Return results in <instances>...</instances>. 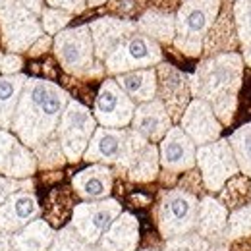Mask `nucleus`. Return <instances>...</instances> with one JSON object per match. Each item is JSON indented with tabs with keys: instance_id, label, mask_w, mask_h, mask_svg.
<instances>
[{
	"instance_id": "1",
	"label": "nucleus",
	"mask_w": 251,
	"mask_h": 251,
	"mask_svg": "<svg viewBox=\"0 0 251 251\" xmlns=\"http://www.w3.org/2000/svg\"><path fill=\"white\" fill-rule=\"evenodd\" d=\"M70 95L49 79L27 77L14 114L12 129L18 139L35 149L43 141L56 135Z\"/></svg>"
},
{
	"instance_id": "2",
	"label": "nucleus",
	"mask_w": 251,
	"mask_h": 251,
	"mask_svg": "<svg viewBox=\"0 0 251 251\" xmlns=\"http://www.w3.org/2000/svg\"><path fill=\"white\" fill-rule=\"evenodd\" d=\"M244 79V58L238 52L209 56L189 75L191 97L207 100L220 124H232L238 108V91Z\"/></svg>"
},
{
	"instance_id": "3",
	"label": "nucleus",
	"mask_w": 251,
	"mask_h": 251,
	"mask_svg": "<svg viewBox=\"0 0 251 251\" xmlns=\"http://www.w3.org/2000/svg\"><path fill=\"white\" fill-rule=\"evenodd\" d=\"M222 0H184L176 10L174 47L186 56H199L203 43L215 20L219 18Z\"/></svg>"
},
{
	"instance_id": "4",
	"label": "nucleus",
	"mask_w": 251,
	"mask_h": 251,
	"mask_svg": "<svg viewBox=\"0 0 251 251\" xmlns=\"http://www.w3.org/2000/svg\"><path fill=\"white\" fill-rule=\"evenodd\" d=\"M52 49L64 72L72 75H89L91 72L95 75L100 74V68L97 70V66L100 64L95 62L97 56L89 25L70 27L54 35Z\"/></svg>"
},
{
	"instance_id": "5",
	"label": "nucleus",
	"mask_w": 251,
	"mask_h": 251,
	"mask_svg": "<svg viewBox=\"0 0 251 251\" xmlns=\"http://www.w3.org/2000/svg\"><path fill=\"white\" fill-rule=\"evenodd\" d=\"M0 35L6 50L18 54L29 50L45 31L37 16L18 0H0Z\"/></svg>"
},
{
	"instance_id": "6",
	"label": "nucleus",
	"mask_w": 251,
	"mask_h": 251,
	"mask_svg": "<svg viewBox=\"0 0 251 251\" xmlns=\"http://www.w3.org/2000/svg\"><path fill=\"white\" fill-rule=\"evenodd\" d=\"M95 129H97V120L89 112V108H85L81 102L70 99L62 118H60L58 129H56V137L62 145L66 160L77 162L83 158Z\"/></svg>"
},
{
	"instance_id": "7",
	"label": "nucleus",
	"mask_w": 251,
	"mask_h": 251,
	"mask_svg": "<svg viewBox=\"0 0 251 251\" xmlns=\"http://www.w3.org/2000/svg\"><path fill=\"white\" fill-rule=\"evenodd\" d=\"M199 201L186 189H168L158 203V230L164 240L189 234L195 228Z\"/></svg>"
},
{
	"instance_id": "8",
	"label": "nucleus",
	"mask_w": 251,
	"mask_h": 251,
	"mask_svg": "<svg viewBox=\"0 0 251 251\" xmlns=\"http://www.w3.org/2000/svg\"><path fill=\"white\" fill-rule=\"evenodd\" d=\"M160 62H162L160 45L137 31L129 35L124 43H120L108 54V58L104 60V70L108 74L120 75L135 70L153 68Z\"/></svg>"
},
{
	"instance_id": "9",
	"label": "nucleus",
	"mask_w": 251,
	"mask_h": 251,
	"mask_svg": "<svg viewBox=\"0 0 251 251\" xmlns=\"http://www.w3.org/2000/svg\"><path fill=\"white\" fill-rule=\"evenodd\" d=\"M195 162L201 170L203 184L209 191H220L228 180H232L240 172L228 139H217L215 143L197 147Z\"/></svg>"
},
{
	"instance_id": "10",
	"label": "nucleus",
	"mask_w": 251,
	"mask_h": 251,
	"mask_svg": "<svg viewBox=\"0 0 251 251\" xmlns=\"http://www.w3.org/2000/svg\"><path fill=\"white\" fill-rule=\"evenodd\" d=\"M158 149L141 137L137 131L127 129L124 153L114 164L120 174L131 182H153L158 174Z\"/></svg>"
},
{
	"instance_id": "11",
	"label": "nucleus",
	"mask_w": 251,
	"mask_h": 251,
	"mask_svg": "<svg viewBox=\"0 0 251 251\" xmlns=\"http://www.w3.org/2000/svg\"><path fill=\"white\" fill-rule=\"evenodd\" d=\"M120 215H122V205L116 199L81 203L74 209L72 226L89 246H95Z\"/></svg>"
},
{
	"instance_id": "12",
	"label": "nucleus",
	"mask_w": 251,
	"mask_h": 251,
	"mask_svg": "<svg viewBox=\"0 0 251 251\" xmlns=\"http://www.w3.org/2000/svg\"><path fill=\"white\" fill-rule=\"evenodd\" d=\"M135 102L120 89L116 79H104L95 99V120L102 127L124 129L131 124Z\"/></svg>"
},
{
	"instance_id": "13",
	"label": "nucleus",
	"mask_w": 251,
	"mask_h": 251,
	"mask_svg": "<svg viewBox=\"0 0 251 251\" xmlns=\"http://www.w3.org/2000/svg\"><path fill=\"white\" fill-rule=\"evenodd\" d=\"M157 99L164 104L172 120H180L191 102L189 75L176 70L172 64L160 62L157 66Z\"/></svg>"
},
{
	"instance_id": "14",
	"label": "nucleus",
	"mask_w": 251,
	"mask_h": 251,
	"mask_svg": "<svg viewBox=\"0 0 251 251\" xmlns=\"http://www.w3.org/2000/svg\"><path fill=\"white\" fill-rule=\"evenodd\" d=\"M180 127L197 147L215 143L222 131V124L215 116L211 104L201 99H191L186 112L180 118Z\"/></svg>"
},
{
	"instance_id": "15",
	"label": "nucleus",
	"mask_w": 251,
	"mask_h": 251,
	"mask_svg": "<svg viewBox=\"0 0 251 251\" xmlns=\"http://www.w3.org/2000/svg\"><path fill=\"white\" fill-rule=\"evenodd\" d=\"M195 155H197V145L189 139L180 126H172L160 141L158 158L162 168L170 174L191 170L195 166Z\"/></svg>"
},
{
	"instance_id": "16",
	"label": "nucleus",
	"mask_w": 251,
	"mask_h": 251,
	"mask_svg": "<svg viewBox=\"0 0 251 251\" xmlns=\"http://www.w3.org/2000/svg\"><path fill=\"white\" fill-rule=\"evenodd\" d=\"M37 170V158L18 137L0 129V174L14 180H27Z\"/></svg>"
},
{
	"instance_id": "17",
	"label": "nucleus",
	"mask_w": 251,
	"mask_h": 251,
	"mask_svg": "<svg viewBox=\"0 0 251 251\" xmlns=\"http://www.w3.org/2000/svg\"><path fill=\"white\" fill-rule=\"evenodd\" d=\"M91 37L95 45L97 60H106L108 54L133 33H137V25L131 20H122L116 16L97 18L89 24Z\"/></svg>"
},
{
	"instance_id": "18",
	"label": "nucleus",
	"mask_w": 251,
	"mask_h": 251,
	"mask_svg": "<svg viewBox=\"0 0 251 251\" xmlns=\"http://www.w3.org/2000/svg\"><path fill=\"white\" fill-rule=\"evenodd\" d=\"M39 213V201L31 191H18L0 205V230L8 234L18 232L29 222L37 220Z\"/></svg>"
},
{
	"instance_id": "19",
	"label": "nucleus",
	"mask_w": 251,
	"mask_h": 251,
	"mask_svg": "<svg viewBox=\"0 0 251 251\" xmlns=\"http://www.w3.org/2000/svg\"><path fill=\"white\" fill-rule=\"evenodd\" d=\"M170 127H172V118L168 116L164 104L158 99L135 106L131 129L137 131L141 137H145L149 143L162 141V137L168 133Z\"/></svg>"
},
{
	"instance_id": "20",
	"label": "nucleus",
	"mask_w": 251,
	"mask_h": 251,
	"mask_svg": "<svg viewBox=\"0 0 251 251\" xmlns=\"http://www.w3.org/2000/svg\"><path fill=\"white\" fill-rule=\"evenodd\" d=\"M232 6H234V0H222L219 18L215 20L213 27L209 29L207 37H205L203 50H207L211 56L224 54V52H234L236 47H240Z\"/></svg>"
},
{
	"instance_id": "21",
	"label": "nucleus",
	"mask_w": 251,
	"mask_h": 251,
	"mask_svg": "<svg viewBox=\"0 0 251 251\" xmlns=\"http://www.w3.org/2000/svg\"><path fill=\"white\" fill-rule=\"evenodd\" d=\"M127 129H112V127H97L89 141V147L83 155V160L97 164H116L126 147Z\"/></svg>"
},
{
	"instance_id": "22",
	"label": "nucleus",
	"mask_w": 251,
	"mask_h": 251,
	"mask_svg": "<svg viewBox=\"0 0 251 251\" xmlns=\"http://www.w3.org/2000/svg\"><path fill=\"white\" fill-rule=\"evenodd\" d=\"M139 242V224L129 213H122L102 234L91 251H135Z\"/></svg>"
},
{
	"instance_id": "23",
	"label": "nucleus",
	"mask_w": 251,
	"mask_h": 251,
	"mask_svg": "<svg viewBox=\"0 0 251 251\" xmlns=\"http://www.w3.org/2000/svg\"><path fill=\"white\" fill-rule=\"evenodd\" d=\"M226 224H228V211L224 205H220L217 199L213 197H203L199 201L197 209V220L195 228L201 238L207 242L219 244L222 238L226 236Z\"/></svg>"
},
{
	"instance_id": "24",
	"label": "nucleus",
	"mask_w": 251,
	"mask_h": 251,
	"mask_svg": "<svg viewBox=\"0 0 251 251\" xmlns=\"http://www.w3.org/2000/svg\"><path fill=\"white\" fill-rule=\"evenodd\" d=\"M72 186L83 199H89V201L106 199L112 191V172L104 164H93L77 172L72 180Z\"/></svg>"
},
{
	"instance_id": "25",
	"label": "nucleus",
	"mask_w": 251,
	"mask_h": 251,
	"mask_svg": "<svg viewBox=\"0 0 251 251\" xmlns=\"http://www.w3.org/2000/svg\"><path fill=\"white\" fill-rule=\"evenodd\" d=\"M137 31L155 43H172L176 37V14L162 12L158 8L149 6L137 20H135Z\"/></svg>"
},
{
	"instance_id": "26",
	"label": "nucleus",
	"mask_w": 251,
	"mask_h": 251,
	"mask_svg": "<svg viewBox=\"0 0 251 251\" xmlns=\"http://www.w3.org/2000/svg\"><path fill=\"white\" fill-rule=\"evenodd\" d=\"M116 83L133 102H149L157 99V70L145 68L116 75Z\"/></svg>"
},
{
	"instance_id": "27",
	"label": "nucleus",
	"mask_w": 251,
	"mask_h": 251,
	"mask_svg": "<svg viewBox=\"0 0 251 251\" xmlns=\"http://www.w3.org/2000/svg\"><path fill=\"white\" fill-rule=\"evenodd\" d=\"M54 230L45 220H33L12 236V251H49Z\"/></svg>"
},
{
	"instance_id": "28",
	"label": "nucleus",
	"mask_w": 251,
	"mask_h": 251,
	"mask_svg": "<svg viewBox=\"0 0 251 251\" xmlns=\"http://www.w3.org/2000/svg\"><path fill=\"white\" fill-rule=\"evenodd\" d=\"M27 77L24 74L0 75V129H10Z\"/></svg>"
},
{
	"instance_id": "29",
	"label": "nucleus",
	"mask_w": 251,
	"mask_h": 251,
	"mask_svg": "<svg viewBox=\"0 0 251 251\" xmlns=\"http://www.w3.org/2000/svg\"><path fill=\"white\" fill-rule=\"evenodd\" d=\"M228 143L232 145L234 157L238 160V166H240L242 174L251 178V122L238 127L230 135Z\"/></svg>"
},
{
	"instance_id": "30",
	"label": "nucleus",
	"mask_w": 251,
	"mask_h": 251,
	"mask_svg": "<svg viewBox=\"0 0 251 251\" xmlns=\"http://www.w3.org/2000/svg\"><path fill=\"white\" fill-rule=\"evenodd\" d=\"M33 155L37 158V166L39 168H58L66 162V155H64L62 145H60L56 135H52L50 139H47L41 145H37L33 149Z\"/></svg>"
},
{
	"instance_id": "31",
	"label": "nucleus",
	"mask_w": 251,
	"mask_h": 251,
	"mask_svg": "<svg viewBox=\"0 0 251 251\" xmlns=\"http://www.w3.org/2000/svg\"><path fill=\"white\" fill-rule=\"evenodd\" d=\"M234 24L244 50L251 49V0H234Z\"/></svg>"
},
{
	"instance_id": "32",
	"label": "nucleus",
	"mask_w": 251,
	"mask_h": 251,
	"mask_svg": "<svg viewBox=\"0 0 251 251\" xmlns=\"http://www.w3.org/2000/svg\"><path fill=\"white\" fill-rule=\"evenodd\" d=\"M91 248H93V246H89V244L75 232V228L70 224V226L62 228V230L54 236V240H52L49 251H91Z\"/></svg>"
},
{
	"instance_id": "33",
	"label": "nucleus",
	"mask_w": 251,
	"mask_h": 251,
	"mask_svg": "<svg viewBox=\"0 0 251 251\" xmlns=\"http://www.w3.org/2000/svg\"><path fill=\"white\" fill-rule=\"evenodd\" d=\"M251 236V205H244L242 209H236L226 224V238L238 240V238H250Z\"/></svg>"
},
{
	"instance_id": "34",
	"label": "nucleus",
	"mask_w": 251,
	"mask_h": 251,
	"mask_svg": "<svg viewBox=\"0 0 251 251\" xmlns=\"http://www.w3.org/2000/svg\"><path fill=\"white\" fill-rule=\"evenodd\" d=\"M74 14L60 10V8H50V6H45L43 14H41V25H43V31L49 33V35H58L60 31L66 29V25L72 22Z\"/></svg>"
},
{
	"instance_id": "35",
	"label": "nucleus",
	"mask_w": 251,
	"mask_h": 251,
	"mask_svg": "<svg viewBox=\"0 0 251 251\" xmlns=\"http://www.w3.org/2000/svg\"><path fill=\"white\" fill-rule=\"evenodd\" d=\"M149 0H108L106 8L116 14V18L122 20H131L135 22V18H139L147 8H149Z\"/></svg>"
},
{
	"instance_id": "36",
	"label": "nucleus",
	"mask_w": 251,
	"mask_h": 251,
	"mask_svg": "<svg viewBox=\"0 0 251 251\" xmlns=\"http://www.w3.org/2000/svg\"><path fill=\"white\" fill-rule=\"evenodd\" d=\"M209 242L205 238H201L199 234H184V236H176L166 240L164 251H209Z\"/></svg>"
},
{
	"instance_id": "37",
	"label": "nucleus",
	"mask_w": 251,
	"mask_h": 251,
	"mask_svg": "<svg viewBox=\"0 0 251 251\" xmlns=\"http://www.w3.org/2000/svg\"><path fill=\"white\" fill-rule=\"evenodd\" d=\"M33 188V182L27 180H14V178H6V176H0V205L14 193L18 191H29Z\"/></svg>"
},
{
	"instance_id": "38",
	"label": "nucleus",
	"mask_w": 251,
	"mask_h": 251,
	"mask_svg": "<svg viewBox=\"0 0 251 251\" xmlns=\"http://www.w3.org/2000/svg\"><path fill=\"white\" fill-rule=\"evenodd\" d=\"M246 182H248V176L244 178H232V182L228 184V188H222V199L228 203V207H234L236 203H240L244 199V193L242 188H246Z\"/></svg>"
},
{
	"instance_id": "39",
	"label": "nucleus",
	"mask_w": 251,
	"mask_h": 251,
	"mask_svg": "<svg viewBox=\"0 0 251 251\" xmlns=\"http://www.w3.org/2000/svg\"><path fill=\"white\" fill-rule=\"evenodd\" d=\"M50 8H60L70 14H81L87 8V0H45Z\"/></svg>"
},
{
	"instance_id": "40",
	"label": "nucleus",
	"mask_w": 251,
	"mask_h": 251,
	"mask_svg": "<svg viewBox=\"0 0 251 251\" xmlns=\"http://www.w3.org/2000/svg\"><path fill=\"white\" fill-rule=\"evenodd\" d=\"M22 66H24L22 56H18V54H14V52H8V54L2 56L0 74H2V75H14V74H18V72L22 70Z\"/></svg>"
},
{
	"instance_id": "41",
	"label": "nucleus",
	"mask_w": 251,
	"mask_h": 251,
	"mask_svg": "<svg viewBox=\"0 0 251 251\" xmlns=\"http://www.w3.org/2000/svg\"><path fill=\"white\" fill-rule=\"evenodd\" d=\"M184 0H149V4L153 8H158L162 12H170V14H176V10L180 8Z\"/></svg>"
},
{
	"instance_id": "42",
	"label": "nucleus",
	"mask_w": 251,
	"mask_h": 251,
	"mask_svg": "<svg viewBox=\"0 0 251 251\" xmlns=\"http://www.w3.org/2000/svg\"><path fill=\"white\" fill-rule=\"evenodd\" d=\"M50 45H52L50 35H43L39 41H35V45L29 49V54H31V56H39V54H43L45 50H49V47H50Z\"/></svg>"
},
{
	"instance_id": "43",
	"label": "nucleus",
	"mask_w": 251,
	"mask_h": 251,
	"mask_svg": "<svg viewBox=\"0 0 251 251\" xmlns=\"http://www.w3.org/2000/svg\"><path fill=\"white\" fill-rule=\"evenodd\" d=\"M20 4H24L29 12H33L35 16H41L43 14V10H45V0H18Z\"/></svg>"
},
{
	"instance_id": "44",
	"label": "nucleus",
	"mask_w": 251,
	"mask_h": 251,
	"mask_svg": "<svg viewBox=\"0 0 251 251\" xmlns=\"http://www.w3.org/2000/svg\"><path fill=\"white\" fill-rule=\"evenodd\" d=\"M0 251H12V236L8 232H0Z\"/></svg>"
},
{
	"instance_id": "45",
	"label": "nucleus",
	"mask_w": 251,
	"mask_h": 251,
	"mask_svg": "<svg viewBox=\"0 0 251 251\" xmlns=\"http://www.w3.org/2000/svg\"><path fill=\"white\" fill-rule=\"evenodd\" d=\"M209 251H230V250H228V246H224L222 242H219V244H211Z\"/></svg>"
},
{
	"instance_id": "46",
	"label": "nucleus",
	"mask_w": 251,
	"mask_h": 251,
	"mask_svg": "<svg viewBox=\"0 0 251 251\" xmlns=\"http://www.w3.org/2000/svg\"><path fill=\"white\" fill-rule=\"evenodd\" d=\"M108 0H87V6L89 8H97V6H102V4H106Z\"/></svg>"
},
{
	"instance_id": "47",
	"label": "nucleus",
	"mask_w": 251,
	"mask_h": 251,
	"mask_svg": "<svg viewBox=\"0 0 251 251\" xmlns=\"http://www.w3.org/2000/svg\"><path fill=\"white\" fill-rule=\"evenodd\" d=\"M242 58H244V64H246V66H250V68H251V49H248V50H244V56H242Z\"/></svg>"
},
{
	"instance_id": "48",
	"label": "nucleus",
	"mask_w": 251,
	"mask_h": 251,
	"mask_svg": "<svg viewBox=\"0 0 251 251\" xmlns=\"http://www.w3.org/2000/svg\"><path fill=\"white\" fill-rule=\"evenodd\" d=\"M2 56H4V54H2V52H0V62H2Z\"/></svg>"
}]
</instances>
